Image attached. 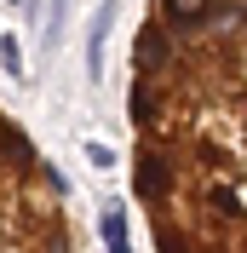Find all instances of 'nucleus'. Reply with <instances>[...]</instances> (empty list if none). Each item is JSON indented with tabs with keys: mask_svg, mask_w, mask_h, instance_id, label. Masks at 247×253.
<instances>
[{
	"mask_svg": "<svg viewBox=\"0 0 247 253\" xmlns=\"http://www.w3.org/2000/svg\"><path fill=\"white\" fill-rule=\"evenodd\" d=\"M242 0H150L126 63L132 202L155 253H242Z\"/></svg>",
	"mask_w": 247,
	"mask_h": 253,
	"instance_id": "1",
	"label": "nucleus"
},
{
	"mask_svg": "<svg viewBox=\"0 0 247 253\" xmlns=\"http://www.w3.org/2000/svg\"><path fill=\"white\" fill-rule=\"evenodd\" d=\"M0 253H86L75 202L29 126L0 104Z\"/></svg>",
	"mask_w": 247,
	"mask_h": 253,
	"instance_id": "2",
	"label": "nucleus"
}]
</instances>
